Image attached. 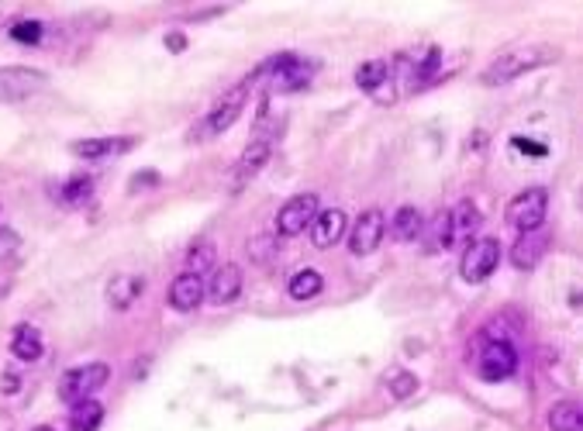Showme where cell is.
<instances>
[{
  "instance_id": "cell-18",
  "label": "cell",
  "mask_w": 583,
  "mask_h": 431,
  "mask_svg": "<svg viewBox=\"0 0 583 431\" xmlns=\"http://www.w3.org/2000/svg\"><path fill=\"white\" fill-rule=\"evenodd\" d=\"M101 421H104L101 400H80V404H73V411H69V428L73 431H97Z\"/></svg>"
},
{
  "instance_id": "cell-26",
  "label": "cell",
  "mask_w": 583,
  "mask_h": 431,
  "mask_svg": "<svg viewBox=\"0 0 583 431\" xmlns=\"http://www.w3.org/2000/svg\"><path fill=\"white\" fill-rule=\"evenodd\" d=\"M42 32H45V28H42L38 21H17L15 28H11V38L21 42V45H38V42H42Z\"/></svg>"
},
{
  "instance_id": "cell-6",
  "label": "cell",
  "mask_w": 583,
  "mask_h": 431,
  "mask_svg": "<svg viewBox=\"0 0 583 431\" xmlns=\"http://www.w3.org/2000/svg\"><path fill=\"white\" fill-rule=\"evenodd\" d=\"M318 214H321L318 193H297V197H291L287 204L280 207V214H276V231H280L283 239H293V235L308 231L311 224L318 221Z\"/></svg>"
},
{
  "instance_id": "cell-11",
  "label": "cell",
  "mask_w": 583,
  "mask_h": 431,
  "mask_svg": "<svg viewBox=\"0 0 583 431\" xmlns=\"http://www.w3.org/2000/svg\"><path fill=\"white\" fill-rule=\"evenodd\" d=\"M204 297H207V287H204V279H201L197 273H180L170 283V308L180 310V314L197 310Z\"/></svg>"
},
{
  "instance_id": "cell-2",
  "label": "cell",
  "mask_w": 583,
  "mask_h": 431,
  "mask_svg": "<svg viewBox=\"0 0 583 431\" xmlns=\"http://www.w3.org/2000/svg\"><path fill=\"white\" fill-rule=\"evenodd\" d=\"M245 101H249V80H242L239 86H232L222 101L207 111L204 121L193 128V135H190V138H193V142H201V138H214V135H222V132H228V128H232V124L242 118V107H245Z\"/></svg>"
},
{
  "instance_id": "cell-31",
  "label": "cell",
  "mask_w": 583,
  "mask_h": 431,
  "mask_svg": "<svg viewBox=\"0 0 583 431\" xmlns=\"http://www.w3.org/2000/svg\"><path fill=\"white\" fill-rule=\"evenodd\" d=\"M32 431H52V428H45V425H42V428H32Z\"/></svg>"
},
{
  "instance_id": "cell-25",
  "label": "cell",
  "mask_w": 583,
  "mask_h": 431,
  "mask_svg": "<svg viewBox=\"0 0 583 431\" xmlns=\"http://www.w3.org/2000/svg\"><path fill=\"white\" fill-rule=\"evenodd\" d=\"M90 193H94V180H90V176H73L66 187H63V201H66V204H84Z\"/></svg>"
},
{
  "instance_id": "cell-17",
  "label": "cell",
  "mask_w": 583,
  "mask_h": 431,
  "mask_svg": "<svg viewBox=\"0 0 583 431\" xmlns=\"http://www.w3.org/2000/svg\"><path fill=\"white\" fill-rule=\"evenodd\" d=\"M145 287L142 276H114L111 287H107V304L114 310H128L138 300V293Z\"/></svg>"
},
{
  "instance_id": "cell-12",
  "label": "cell",
  "mask_w": 583,
  "mask_h": 431,
  "mask_svg": "<svg viewBox=\"0 0 583 431\" xmlns=\"http://www.w3.org/2000/svg\"><path fill=\"white\" fill-rule=\"evenodd\" d=\"M546 249H549V231L546 228L525 231V235H518L515 249H511V262H515L518 269H535L542 262V256H546Z\"/></svg>"
},
{
  "instance_id": "cell-16",
  "label": "cell",
  "mask_w": 583,
  "mask_h": 431,
  "mask_svg": "<svg viewBox=\"0 0 583 431\" xmlns=\"http://www.w3.org/2000/svg\"><path fill=\"white\" fill-rule=\"evenodd\" d=\"M42 352H45V345H42L38 328L17 325L15 335H11V356L21 362H35V359H42Z\"/></svg>"
},
{
  "instance_id": "cell-23",
  "label": "cell",
  "mask_w": 583,
  "mask_h": 431,
  "mask_svg": "<svg viewBox=\"0 0 583 431\" xmlns=\"http://www.w3.org/2000/svg\"><path fill=\"white\" fill-rule=\"evenodd\" d=\"M390 80V66L383 63V59H373V63H362L360 69H356V83L362 86V90H380V86Z\"/></svg>"
},
{
  "instance_id": "cell-7",
  "label": "cell",
  "mask_w": 583,
  "mask_h": 431,
  "mask_svg": "<svg viewBox=\"0 0 583 431\" xmlns=\"http://www.w3.org/2000/svg\"><path fill=\"white\" fill-rule=\"evenodd\" d=\"M477 369H480V377L487 383H500V379L515 377L518 369V352L511 342H504V338H490V342L480 348V356H477Z\"/></svg>"
},
{
  "instance_id": "cell-1",
  "label": "cell",
  "mask_w": 583,
  "mask_h": 431,
  "mask_svg": "<svg viewBox=\"0 0 583 431\" xmlns=\"http://www.w3.org/2000/svg\"><path fill=\"white\" fill-rule=\"evenodd\" d=\"M556 59H559V52L552 49V45H542V42H521L515 49L500 52L498 59L483 69L480 83L504 86V83H511V80H518V76H525V73H532V69L549 66Z\"/></svg>"
},
{
  "instance_id": "cell-21",
  "label": "cell",
  "mask_w": 583,
  "mask_h": 431,
  "mask_svg": "<svg viewBox=\"0 0 583 431\" xmlns=\"http://www.w3.org/2000/svg\"><path fill=\"white\" fill-rule=\"evenodd\" d=\"M549 428L552 431H583V407L569 404V400L556 404L549 411Z\"/></svg>"
},
{
  "instance_id": "cell-14",
  "label": "cell",
  "mask_w": 583,
  "mask_h": 431,
  "mask_svg": "<svg viewBox=\"0 0 583 431\" xmlns=\"http://www.w3.org/2000/svg\"><path fill=\"white\" fill-rule=\"evenodd\" d=\"M345 214L342 211H335V207H328L318 214V221L311 224V241L318 245V249H331V245H339L345 235Z\"/></svg>"
},
{
  "instance_id": "cell-30",
  "label": "cell",
  "mask_w": 583,
  "mask_h": 431,
  "mask_svg": "<svg viewBox=\"0 0 583 431\" xmlns=\"http://www.w3.org/2000/svg\"><path fill=\"white\" fill-rule=\"evenodd\" d=\"M166 45H170L173 52H180L183 49V34H170V38H166Z\"/></svg>"
},
{
  "instance_id": "cell-24",
  "label": "cell",
  "mask_w": 583,
  "mask_h": 431,
  "mask_svg": "<svg viewBox=\"0 0 583 431\" xmlns=\"http://www.w3.org/2000/svg\"><path fill=\"white\" fill-rule=\"evenodd\" d=\"M452 245V211H442L435 221H431V239H429V252H442Z\"/></svg>"
},
{
  "instance_id": "cell-32",
  "label": "cell",
  "mask_w": 583,
  "mask_h": 431,
  "mask_svg": "<svg viewBox=\"0 0 583 431\" xmlns=\"http://www.w3.org/2000/svg\"><path fill=\"white\" fill-rule=\"evenodd\" d=\"M0 28H4V11H0Z\"/></svg>"
},
{
  "instance_id": "cell-9",
  "label": "cell",
  "mask_w": 583,
  "mask_h": 431,
  "mask_svg": "<svg viewBox=\"0 0 583 431\" xmlns=\"http://www.w3.org/2000/svg\"><path fill=\"white\" fill-rule=\"evenodd\" d=\"M383 231H387V221H383V214H380L377 207L362 211L360 218H356V224H352V235H349L352 256H370V252H377L380 241H383Z\"/></svg>"
},
{
  "instance_id": "cell-29",
  "label": "cell",
  "mask_w": 583,
  "mask_h": 431,
  "mask_svg": "<svg viewBox=\"0 0 583 431\" xmlns=\"http://www.w3.org/2000/svg\"><path fill=\"white\" fill-rule=\"evenodd\" d=\"M515 149H525L529 155H546V145H535L529 138H515Z\"/></svg>"
},
{
  "instance_id": "cell-13",
  "label": "cell",
  "mask_w": 583,
  "mask_h": 431,
  "mask_svg": "<svg viewBox=\"0 0 583 431\" xmlns=\"http://www.w3.org/2000/svg\"><path fill=\"white\" fill-rule=\"evenodd\" d=\"M239 293H242V269L235 262H222L214 269V276H211V283H207V297L214 304H232Z\"/></svg>"
},
{
  "instance_id": "cell-5",
  "label": "cell",
  "mask_w": 583,
  "mask_h": 431,
  "mask_svg": "<svg viewBox=\"0 0 583 431\" xmlns=\"http://www.w3.org/2000/svg\"><path fill=\"white\" fill-rule=\"evenodd\" d=\"M49 86V76L32 66H0V103H17Z\"/></svg>"
},
{
  "instance_id": "cell-20",
  "label": "cell",
  "mask_w": 583,
  "mask_h": 431,
  "mask_svg": "<svg viewBox=\"0 0 583 431\" xmlns=\"http://www.w3.org/2000/svg\"><path fill=\"white\" fill-rule=\"evenodd\" d=\"M287 290H291L293 300H311V297H318V293L325 290V279H321V273H314V269H301V273L291 276Z\"/></svg>"
},
{
  "instance_id": "cell-22",
  "label": "cell",
  "mask_w": 583,
  "mask_h": 431,
  "mask_svg": "<svg viewBox=\"0 0 583 431\" xmlns=\"http://www.w3.org/2000/svg\"><path fill=\"white\" fill-rule=\"evenodd\" d=\"M421 228H425V221H421V211L418 207H400L394 218V235L400 241H414L421 239Z\"/></svg>"
},
{
  "instance_id": "cell-10",
  "label": "cell",
  "mask_w": 583,
  "mask_h": 431,
  "mask_svg": "<svg viewBox=\"0 0 583 431\" xmlns=\"http://www.w3.org/2000/svg\"><path fill=\"white\" fill-rule=\"evenodd\" d=\"M270 155H273V138H262V135L252 138V142H249V149L242 152V159L232 166V187L235 190L245 187V183H249V180H252V176L270 162Z\"/></svg>"
},
{
  "instance_id": "cell-19",
  "label": "cell",
  "mask_w": 583,
  "mask_h": 431,
  "mask_svg": "<svg viewBox=\"0 0 583 431\" xmlns=\"http://www.w3.org/2000/svg\"><path fill=\"white\" fill-rule=\"evenodd\" d=\"M477 228H480V211L469 204V201H463V204L452 207V241L469 239Z\"/></svg>"
},
{
  "instance_id": "cell-27",
  "label": "cell",
  "mask_w": 583,
  "mask_h": 431,
  "mask_svg": "<svg viewBox=\"0 0 583 431\" xmlns=\"http://www.w3.org/2000/svg\"><path fill=\"white\" fill-rule=\"evenodd\" d=\"M211 262H214V249H211V245H197V249H193V252H190L187 256V273H197V269H204V266H211ZM201 276V273H197Z\"/></svg>"
},
{
  "instance_id": "cell-28",
  "label": "cell",
  "mask_w": 583,
  "mask_h": 431,
  "mask_svg": "<svg viewBox=\"0 0 583 431\" xmlns=\"http://www.w3.org/2000/svg\"><path fill=\"white\" fill-rule=\"evenodd\" d=\"M414 390H418V379H414V373H397V377L390 379V394H394L397 400L411 397Z\"/></svg>"
},
{
  "instance_id": "cell-15",
  "label": "cell",
  "mask_w": 583,
  "mask_h": 431,
  "mask_svg": "<svg viewBox=\"0 0 583 431\" xmlns=\"http://www.w3.org/2000/svg\"><path fill=\"white\" fill-rule=\"evenodd\" d=\"M135 145V138H80L69 145V152L80 159H104V155H121Z\"/></svg>"
},
{
  "instance_id": "cell-8",
  "label": "cell",
  "mask_w": 583,
  "mask_h": 431,
  "mask_svg": "<svg viewBox=\"0 0 583 431\" xmlns=\"http://www.w3.org/2000/svg\"><path fill=\"white\" fill-rule=\"evenodd\" d=\"M498 262H500V241L477 239V241H469V249L463 252L459 273H463L466 283H483L487 276L498 269Z\"/></svg>"
},
{
  "instance_id": "cell-3",
  "label": "cell",
  "mask_w": 583,
  "mask_h": 431,
  "mask_svg": "<svg viewBox=\"0 0 583 431\" xmlns=\"http://www.w3.org/2000/svg\"><path fill=\"white\" fill-rule=\"evenodd\" d=\"M107 379H111V369H107L104 362H86V366L66 369L63 379H59V400H66V404L90 400V397L97 394Z\"/></svg>"
},
{
  "instance_id": "cell-4",
  "label": "cell",
  "mask_w": 583,
  "mask_h": 431,
  "mask_svg": "<svg viewBox=\"0 0 583 431\" xmlns=\"http://www.w3.org/2000/svg\"><path fill=\"white\" fill-rule=\"evenodd\" d=\"M546 211H549V193L542 187H529L508 204V224L518 228L521 235L525 231H539L542 221H546Z\"/></svg>"
}]
</instances>
